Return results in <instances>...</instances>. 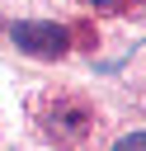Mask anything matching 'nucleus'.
Returning a JSON list of instances; mask_svg holds the SVG:
<instances>
[{
    "label": "nucleus",
    "mask_w": 146,
    "mask_h": 151,
    "mask_svg": "<svg viewBox=\"0 0 146 151\" xmlns=\"http://www.w3.org/2000/svg\"><path fill=\"white\" fill-rule=\"evenodd\" d=\"M9 42L28 57H61L71 47V33L47 19H19V24H9Z\"/></svg>",
    "instance_id": "nucleus-1"
},
{
    "label": "nucleus",
    "mask_w": 146,
    "mask_h": 151,
    "mask_svg": "<svg viewBox=\"0 0 146 151\" xmlns=\"http://www.w3.org/2000/svg\"><path fill=\"white\" fill-rule=\"evenodd\" d=\"M113 151H146V132H127V137H118Z\"/></svg>",
    "instance_id": "nucleus-2"
},
{
    "label": "nucleus",
    "mask_w": 146,
    "mask_h": 151,
    "mask_svg": "<svg viewBox=\"0 0 146 151\" xmlns=\"http://www.w3.org/2000/svg\"><path fill=\"white\" fill-rule=\"evenodd\" d=\"M89 5H99V9H118L122 0H89Z\"/></svg>",
    "instance_id": "nucleus-3"
}]
</instances>
